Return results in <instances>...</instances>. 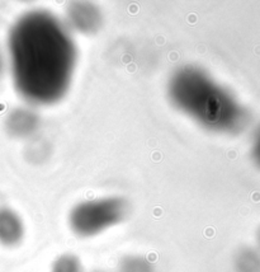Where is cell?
Returning <instances> with one entry per match:
<instances>
[{
    "label": "cell",
    "instance_id": "obj_1",
    "mask_svg": "<svg viewBox=\"0 0 260 272\" xmlns=\"http://www.w3.org/2000/svg\"><path fill=\"white\" fill-rule=\"evenodd\" d=\"M9 57L15 88L32 103L50 104L69 88L76 49L69 31L46 12H31L9 33Z\"/></svg>",
    "mask_w": 260,
    "mask_h": 272
},
{
    "label": "cell",
    "instance_id": "obj_2",
    "mask_svg": "<svg viewBox=\"0 0 260 272\" xmlns=\"http://www.w3.org/2000/svg\"><path fill=\"white\" fill-rule=\"evenodd\" d=\"M169 94L179 110L208 129H229L236 118L230 98L199 68L176 70L170 79Z\"/></svg>",
    "mask_w": 260,
    "mask_h": 272
},
{
    "label": "cell",
    "instance_id": "obj_3",
    "mask_svg": "<svg viewBox=\"0 0 260 272\" xmlns=\"http://www.w3.org/2000/svg\"><path fill=\"white\" fill-rule=\"evenodd\" d=\"M127 202L119 197H104L76 205L69 216L70 228L80 236H93L126 217Z\"/></svg>",
    "mask_w": 260,
    "mask_h": 272
},
{
    "label": "cell",
    "instance_id": "obj_4",
    "mask_svg": "<svg viewBox=\"0 0 260 272\" xmlns=\"http://www.w3.org/2000/svg\"><path fill=\"white\" fill-rule=\"evenodd\" d=\"M67 18L71 27L81 33H93L99 29L102 23L99 9L89 3L71 4L67 9Z\"/></svg>",
    "mask_w": 260,
    "mask_h": 272
},
{
    "label": "cell",
    "instance_id": "obj_5",
    "mask_svg": "<svg viewBox=\"0 0 260 272\" xmlns=\"http://www.w3.org/2000/svg\"><path fill=\"white\" fill-rule=\"evenodd\" d=\"M24 226L18 214L9 209H0V243L15 245L22 240Z\"/></svg>",
    "mask_w": 260,
    "mask_h": 272
},
{
    "label": "cell",
    "instance_id": "obj_6",
    "mask_svg": "<svg viewBox=\"0 0 260 272\" xmlns=\"http://www.w3.org/2000/svg\"><path fill=\"white\" fill-rule=\"evenodd\" d=\"M38 125V117L32 111L18 110L9 118V129L15 135H28L36 130Z\"/></svg>",
    "mask_w": 260,
    "mask_h": 272
},
{
    "label": "cell",
    "instance_id": "obj_7",
    "mask_svg": "<svg viewBox=\"0 0 260 272\" xmlns=\"http://www.w3.org/2000/svg\"><path fill=\"white\" fill-rule=\"evenodd\" d=\"M118 272H155L152 263L142 256H127L118 264Z\"/></svg>",
    "mask_w": 260,
    "mask_h": 272
},
{
    "label": "cell",
    "instance_id": "obj_8",
    "mask_svg": "<svg viewBox=\"0 0 260 272\" xmlns=\"http://www.w3.org/2000/svg\"><path fill=\"white\" fill-rule=\"evenodd\" d=\"M51 272H81V263L74 254H62L53 262Z\"/></svg>",
    "mask_w": 260,
    "mask_h": 272
},
{
    "label": "cell",
    "instance_id": "obj_9",
    "mask_svg": "<svg viewBox=\"0 0 260 272\" xmlns=\"http://www.w3.org/2000/svg\"><path fill=\"white\" fill-rule=\"evenodd\" d=\"M94 272H103V271H94Z\"/></svg>",
    "mask_w": 260,
    "mask_h": 272
}]
</instances>
